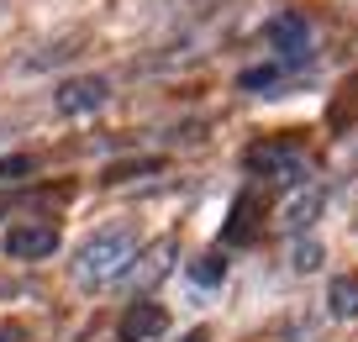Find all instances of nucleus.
Here are the masks:
<instances>
[{"instance_id": "obj_1", "label": "nucleus", "mask_w": 358, "mask_h": 342, "mask_svg": "<svg viewBox=\"0 0 358 342\" xmlns=\"http://www.w3.org/2000/svg\"><path fill=\"white\" fill-rule=\"evenodd\" d=\"M132 264H137V232H132V227H106V232H95L74 253V279L85 290H101V285L127 279Z\"/></svg>"}, {"instance_id": "obj_2", "label": "nucleus", "mask_w": 358, "mask_h": 342, "mask_svg": "<svg viewBox=\"0 0 358 342\" xmlns=\"http://www.w3.org/2000/svg\"><path fill=\"white\" fill-rule=\"evenodd\" d=\"M248 169L264 179H274V185H306V153L295 143H258L248 148Z\"/></svg>"}, {"instance_id": "obj_3", "label": "nucleus", "mask_w": 358, "mask_h": 342, "mask_svg": "<svg viewBox=\"0 0 358 342\" xmlns=\"http://www.w3.org/2000/svg\"><path fill=\"white\" fill-rule=\"evenodd\" d=\"M106 100H111V79L106 74H79V79H64L53 95V106L64 111V116H90V111H101Z\"/></svg>"}, {"instance_id": "obj_4", "label": "nucleus", "mask_w": 358, "mask_h": 342, "mask_svg": "<svg viewBox=\"0 0 358 342\" xmlns=\"http://www.w3.org/2000/svg\"><path fill=\"white\" fill-rule=\"evenodd\" d=\"M0 248L11 258H27V264H32V258H53L58 253V227L53 221H16Z\"/></svg>"}, {"instance_id": "obj_5", "label": "nucleus", "mask_w": 358, "mask_h": 342, "mask_svg": "<svg viewBox=\"0 0 358 342\" xmlns=\"http://www.w3.org/2000/svg\"><path fill=\"white\" fill-rule=\"evenodd\" d=\"M264 37L280 48V58H306V48H311V27H306V16H295V11L274 16V22L264 27Z\"/></svg>"}, {"instance_id": "obj_6", "label": "nucleus", "mask_w": 358, "mask_h": 342, "mask_svg": "<svg viewBox=\"0 0 358 342\" xmlns=\"http://www.w3.org/2000/svg\"><path fill=\"white\" fill-rule=\"evenodd\" d=\"M164 327H169L164 306H153V300H137V306H127V316H122V327H116V337H122V342H153Z\"/></svg>"}, {"instance_id": "obj_7", "label": "nucleus", "mask_w": 358, "mask_h": 342, "mask_svg": "<svg viewBox=\"0 0 358 342\" xmlns=\"http://www.w3.org/2000/svg\"><path fill=\"white\" fill-rule=\"evenodd\" d=\"M322 206H327V190L322 185H311V190H301V195L285 206V227L290 232H301V227H311L316 216H322Z\"/></svg>"}, {"instance_id": "obj_8", "label": "nucleus", "mask_w": 358, "mask_h": 342, "mask_svg": "<svg viewBox=\"0 0 358 342\" xmlns=\"http://www.w3.org/2000/svg\"><path fill=\"white\" fill-rule=\"evenodd\" d=\"M327 311H332L337 321L358 316V274H337L332 285H327Z\"/></svg>"}, {"instance_id": "obj_9", "label": "nucleus", "mask_w": 358, "mask_h": 342, "mask_svg": "<svg viewBox=\"0 0 358 342\" xmlns=\"http://www.w3.org/2000/svg\"><path fill=\"white\" fill-rule=\"evenodd\" d=\"M253 216H258V200L253 195H243V200H237V206H232V221H227V243H243V237H253Z\"/></svg>"}, {"instance_id": "obj_10", "label": "nucleus", "mask_w": 358, "mask_h": 342, "mask_svg": "<svg viewBox=\"0 0 358 342\" xmlns=\"http://www.w3.org/2000/svg\"><path fill=\"white\" fill-rule=\"evenodd\" d=\"M190 279H195V285H201V290H216V285H222V279H227V264H222V258H195V264H190Z\"/></svg>"}, {"instance_id": "obj_11", "label": "nucleus", "mask_w": 358, "mask_h": 342, "mask_svg": "<svg viewBox=\"0 0 358 342\" xmlns=\"http://www.w3.org/2000/svg\"><path fill=\"white\" fill-rule=\"evenodd\" d=\"M169 253H174V243L153 248V253L143 258V269H127V274H137V279H164V269H169Z\"/></svg>"}, {"instance_id": "obj_12", "label": "nucleus", "mask_w": 358, "mask_h": 342, "mask_svg": "<svg viewBox=\"0 0 358 342\" xmlns=\"http://www.w3.org/2000/svg\"><path fill=\"white\" fill-rule=\"evenodd\" d=\"M274 79H280V64H264V69H248V74H243V90H268V85H274Z\"/></svg>"}, {"instance_id": "obj_13", "label": "nucleus", "mask_w": 358, "mask_h": 342, "mask_svg": "<svg viewBox=\"0 0 358 342\" xmlns=\"http://www.w3.org/2000/svg\"><path fill=\"white\" fill-rule=\"evenodd\" d=\"M132 174H158V158H137V164H116V169H111L106 179L116 185V179H132Z\"/></svg>"}, {"instance_id": "obj_14", "label": "nucleus", "mask_w": 358, "mask_h": 342, "mask_svg": "<svg viewBox=\"0 0 358 342\" xmlns=\"http://www.w3.org/2000/svg\"><path fill=\"white\" fill-rule=\"evenodd\" d=\"M16 174H32V158H27V153L0 158V179H16Z\"/></svg>"}, {"instance_id": "obj_15", "label": "nucleus", "mask_w": 358, "mask_h": 342, "mask_svg": "<svg viewBox=\"0 0 358 342\" xmlns=\"http://www.w3.org/2000/svg\"><path fill=\"white\" fill-rule=\"evenodd\" d=\"M316 264H322V248H316V243L295 248V269H301V274H306V269H316Z\"/></svg>"}, {"instance_id": "obj_16", "label": "nucleus", "mask_w": 358, "mask_h": 342, "mask_svg": "<svg viewBox=\"0 0 358 342\" xmlns=\"http://www.w3.org/2000/svg\"><path fill=\"white\" fill-rule=\"evenodd\" d=\"M179 342H211V337H206V327H195V332H185Z\"/></svg>"}, {"instance_id": "obj_17", "label": "nucleus", "mask_w": 358, "mask_h": 342, "mask_svg": "<svg viewBox=\"0 0 358 342\" xmlns=\"http://www.w3.org/2000/svg\"><path fill=\"white\" fill-rule=\"evenodd\" d=\"M0 342H11V337H0Z\"/></svg>"}]
</instances>
